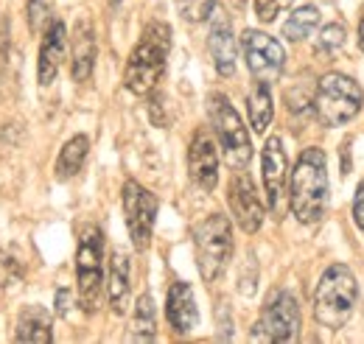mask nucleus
<instances>
[{"instance_id": "nucleus-15", "label": "nucleus", "mask_w": 364, "mask_h": 344, "mask_svg": "<svg viewBox=\"0 0 364 344\" xmlns=\"http://www.w3.org/2000/svg\"><path fill=\"white\" fill-rule=\"evenodd\" d=\"M65 53H68V31H65V23L50 20L46 34H43V43H40V62H37V79H40L43 87L56 82V76H59V70H62V62H65Z\"/></svg>"}, {"instance_id": "nucleus-25", "label": "nucleus", "mask_w": 364, "mask_h": 344, "mask_svg": "<svg viewBox=\"0 0 364 344\" xmlns=\"http://www.w3.org/2000/svg\"><path fill=\"white\" fill-rule=\"evenodd\" d=\"M53 14V0H28V26L31 31H46Z\"/></svg>"}, {"instance_id": "nucleus-6", "label": "nucleus", "mask_w": 364, "mask_h": 344, "mask_svg": "<svg viewBox=\"0 0 364 344\" xmlns=\"http://www.w3.org/2000/svg\"><path fill=\"white\" fill-rule=\"evenodd\" d=\"M208 115H210L213 131H216V137H219V146H222L225 160H228L235 171H238V168H247V163H250V157H252L250 131L244 127L241 115L232 109L228 95H222V92L208 95Z\"/></svg>"}, {"instance_id": "nucleus-30", "label": "nucleus", "mask_w": 364, "mask_h": 344, "mask_svg": "<svg viewBox=\"0 0 364 344\" xmlns=\"http://www.w3.org/2000/svg\"><path fill=\"white\" fill-rule=\"evenodd\" d=\"M359 48L364 50V20L359 23Z\"/></svg>"}, {"instance_id": "nucleus-9", "label": "nucleus", "mask_w": 364, "mask_h": 344, "mask_svg": "<svg viewBox=\"0 0 364 344\" xmlns=\"http://www.w3.org/2000/svg\"><path fill=\"white\" fill-rule=\"evenodd\" d=\"M241 50H244L247 68L255 76V82L272 85V82L280 79V73L286 68V50H283V45L277 43L274 37L250 28L241 37Z\"/></svg>"}, {"instance_id": "nucleus-29", "label": "nucleus", "mask_w": 364, "mask_h": 344, "mask_svg": "<svg viewBox=\"0 0 364 344\" xmlns=\"http://www.w3.org/2000/svg\"><path fill=\"white\" fill-rule=\"evenodd\" d=\"M68 297H70V294H68V291H65V289H62V291H59V294H56V311H59V313H62V316H65V313H68Z\"/></svg>"}, {"instance_id": "nucleus-18", "label": "nucleus", "mask_w": 364, "mask_h": 344, "mask_svg": "<svg viewBox=\"0 0 364 344\" xmlns=\"http://www.w3.org/2000/svg\"><path fill=\"white\" fill-rule=\"evenodd\" d=\"M92 65H95V34L90 20H79L73 31V59H70L73 82H87L92 76Z\"/></svg>"}, {"instance_id": "nucleus-1", "label": "nucleus", "mask_w": 364, "mask_h": 344, "mask_svg": "<svg viewBox=\"0 0 364 344\" xmlns=\"http://www.w3.org/2000/svg\"><path fill=\"white\" fill-rule=\"evenodd\" d=\"M331 185H328V160L322 149H306L289 176V208L300 224H317L328 213Z\"/></svg>"}, {"instance_id": "nucleus-24", "label": "nucleus", "mask_w": 364, "mask_h": 344, "mask_svg": "<svg viewBox=\"0 0 364 344\" xmlns=\"http://www.w3.org/2000/svg\"><path fill=\"white\" fill-rule=\"evenodd\" d=\"M177 9L188 23H202L216 9V0H177Z\"/></svg>"}, {"instance_id": "nucleus-16", "label": "nucleus", "mask_w": 364, "mask_h": 344, "mask_svg": "<svg viewBox=\"0 0 364 344\" xmlns=\"http://www.w3.org/2000/svg\"><path fill=\"white\" fill-rule=\"evenodd\" d=\"M166 316H168V325L174 328V333H180V336H188V333L199 325L196 297H193V289H191L188 283H174V286L168 289Z\"/></svg>"}, {"instance_id": "nucleus-21", "label": "nucleus", "mask_w": 364, "mask_h": 344, "mask_svg": "<svg viewBox=\"0 0 364 344\" xmlns=\"http://www.w3.org/2000/svg\"><path fill=\"white\" fill-rule=\"evenodd\" d=\"M247 112H250V127L264 134L272 124L274 107H272V92H269V85L258 82V85L250 90L247 95Z\"/></svg>"}, {"instance_id": "nucleus-20", "label": "nucleus", "mask_w": 364, "mask_h": 344, "mask_svg": "<svg viewBox=\"0 0 364 344\" xmlns=\"http://www.w3.org/2000/svg\"><path fill=\"white\" fill-rule=\"evenodd\" d=\"M87 154H90V140H87L85 134L70 137V140L62 146V151H59V160H56V179H73L76 173L85 168Z\"/></svg>"}, {"instance_id": "nucleus-14", "label": "nucleus", "mask_w": 364, "mask_h": 344, "mask_svg": "<svg viewBox=\"0 0 364 344\" xmlns=\"http://www.w3.org/2000/svg\"><path fill=\"white\" fill-rule=\"evenodd\" d=\"M208 48H210V56H213L219 76H232L235 73V37H232V23H230L228 11L219 6L210 11Z\"/></svg>"}, {"instance_id": "nucleus-5", "label": "nucleus", "mask_w": 364, "mask_h": 344, "mask_svg": "<svg viewBox=\"0 0 364 344\" xmlns=\"http://www.w3.org/2000/svg\"><path fill=\"white\" fill-rule=\"evenodd\" d=\"M364 92L353 79L342 73H325L317 85L314 112L322 127H345L362 112Z\"/></svg>"}, {"instance_id": "nucleus-3", "label": "nucleus", "mask_w": 364, "mask_h": 344, "mask_svg": "<svg viewBox=\"0 0 364 344\" xmlns=\"http://www.w3.org/2000/svg\"><path fill=\"white\" fill-rule=\"evenodd\" d=\"M356 300H359L356 274L345 263H333L331 269H325L314 291V316L322 328L339 330L350 322Z\"/></svg>"}, {"instance_id": "nucleus-23", "label": "nucleus", "mask_w": 364, "mask_h": 344, "mask_svg": "<svg viewBox=\"0 0 364 344\" xmlns=\"http://www.w3.org/2000/svg\"><path fill=\"white\" fill-rule=\"evenodd\" d=\"M154 333H157L154 300H151V294H140L135 302V313H132L129 339H132V342H154Z\"/></svg>"}, {"instance_id": "nucleus-4", "label": "nucleus", "mask_w": 364, "mask_h": 344, "mask_svg": "<svg viewBox=\"0 0 364 344\" xmlns=\"http://www.w3.org/2000/svg\"><path fill=\"white\" fill-rule=\"evenodd\" d=\"M193 252H196V266L205 283H216L230 258H232V227L228 215L213 213L193 230Z\"/></svg>"}, {"instance_id": "nucleus-2", "label": "nucleus", "mask_w": 364, "mask_h": 344, "mask_svg": "<svg viewBox=\"0 0 364 344\" xmlns=\"http://www.w3.org/2000/svg\"><path fill=\"white\" fill-rule=\"evenodd\" d=\"M168 53H171V28L160 20L149 23L127 62V73H124L127 90L135 95H149L166 73Z\"/></svg>"}, {"instance_id": "nucleus-11", "label": "nucleus", "mask_w": 364, "mask_h": 344, "mask_svg": "<svg viewBox=\"0 0 364 344\" xmlns=\"http://www.w3.org/2000/svg\"><path fill=\"white\" fill-rule=\"evenodd\" d=\"M261 171H264V193L267 208L274 218H280L289 205V157L280 143V137H269L261 154Z\"/></svg>"}, {"instance_id": "nucleus-22", "label": "nucleus", "mask_w": 364, "mask_h": 344, "mask_svg": "<svg viewBox=\"0 0 364 344\" xmlns=\"http://www.w3.org/2000/svg\"><path fill=\"white\" fill-rule=\"evenodd\" d=\"M319 26V11L314 6H300V9H294L291 14H289V20L283 23V37L289 40V43H303V40H309L314 31H317Z\"/></svg>"}, {"instance_id": "nucleus-13", "label": "nucleus", "mask_w": 364, "mask_h": 344, "mask_svg": "<svg viewBox=\"0 0 364 344\" xmlns=\"http://www.w3.org/2000/svg\"><path fill=\"white\" fill-rule=\"evenodd\" d=\"M188 173L202 190H213L219 182V149L205 129L196 131L188 146Z\"/></svg>"}, {"instance_id": "nucleus-26", "label": "nucleus", "mask_w": 364, "mask_h": 344, "mask_svg": "<svg viewBox=\"0 0 364 344\" xmlns=\"http://www.w3.org/2000/svg\"><path fill=\"white\" fill-rule=\"evenodd\" d=\"M289 6H291V0H255V14H258L261 23H272Z\"/></svg>"}, {"instance_id": "nucleus-10", "label": "nucleus", "mask_w": 364, "mask_h": 344, "mask_svg": "<svg viewBox=\"0 0 364 344\" xmlns=\"http://www.w3.org/2000/svg\"><path fill=\"white\" fill-rule=\"evenodd\" d=\"M124 213H127V227H129V238L137 252H146L151 244V232H154V218H157V196L151 190H146L143 185H137L135 179H129L124 185Z\"/></svg>"}, {"instance_id": "nucleus-28", "label": "nucleus", "mask_w": 364, "mask_h": 344, "mask_svg": "<svg viewBox=\"0 0 364 344\" xmlns=\"http://www.w3.org/2000/svg\"><path fill=\"white\" fill-rule=\"evenodd\" d=\"M353 221L359 224V230H364V179L356 190V199H353Z\"/></svg>"}, {"instance_id": "nucleus-31", "label": "nucleus", "mask_w": 364, "mask_h": 344, "mask_svg": "<svg viewBox=\"0 0 364 344\" xmlns=\"http://www.w3.org/2000/svg\"><path fill=\"white\" fill-rule=\"evenodd\" d=\"M112 3H121V0H112Z\"/></svg>"}, {"instance_id": "nucleus-12", "label": "nucleus", "mask_w": 364, "mask_h": 344, "mask_svg": "<svg viewBox=\"0 0 364 344\" xmlns=\"http://www.w3.org/2000/svg\"><path fill=\"white\" fill-rule=\"evenodd\" d=\"M228 202L235 221H238V227L244 232H258L261 230V224H264V202H261L252 179L244 173V168H238L230 179Z\"/></svg>"}, {"instance_id": "nucleus-7", "label": "nucleus", "mask_w": 364, "mask_h": 344, "mask_svg": "<svg viewBox=\"0 0 364 344\" xmlns=\"http://www.w3.org/2000/svg\"><path fill=\"white\" fill-rule=\"evenodd\" d=\"M76 280H79V302L87 313L98 311L104 291V235L95 224H87L79 235L76 249Z\"/></svg>"}, {"instance_id": "nucleus-17", "label": "nucleus", "mask_w": 364, "mask_h": 344, "mask_svg": "<svg viewBox=\"0 0 364 344\" xmlns=\"http://www.w3.org/2000/svg\"><path fill=\"white\" fill-rule=\"evenodd\" d=\"M132 269H129V258L124 252H112L109 260V280H107V300L112 313H127L129 311V291H132Z\"/></svg>"}, {"instance_id": "nucleus-8", "label": "nucleus", "mask_w": 364, "mask_h": 344, "mask_svg": "<svg viewBox=\"0 0 364 344\" xmlns=\"http://www.w3.org/2000/svg\"><path fill=\"white\" fill-rule=\"evenodd\" d=\"M300 305L289 291H274L261 311L252 342H294L300 336Z\"/></svg>"}, {"instance_id": "nucleus-19", "label": "nucleus", "mask_w": 364, "mask_h": 344, "mask_svg": "<svg viewBox=\"0 0 364 344\" xmlns=\"http://www.w3.org/2000/svg\"><path fill=\"white\" fill-rule=\"evenodd\" d=\"M17 342L23 344H50L53 330H50V313L40 305H26L17 319Z\"/></svg>"}, {"instance_id": "nucleus-27", "label": "nucleus", "mask_w": 364, "mask_h": 344, "mask_svg": "<svg viewBox=\"0 0 364 344\" xmlns=\"http://www.w3.org/2000/svg\"><path fill=\"white\" fill-rule=\"evenodd\" d=\"M345 45V28L342 26H328L325 31H322V37H319V50H325V53H336L339 48Z\"/></svg>"}]
</instances>
